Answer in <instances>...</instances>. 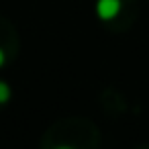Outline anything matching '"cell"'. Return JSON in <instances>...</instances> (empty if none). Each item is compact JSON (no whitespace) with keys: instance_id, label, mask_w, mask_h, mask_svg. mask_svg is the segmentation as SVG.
<instances>
[{"instance_id":"cell-1","label":"cell","mask_w":149,"mask_h":149,"mask_svg":"<svg viewBox=\"0 0 149 149\" xmlns=\"http://www.w3.org/2000/svg\"><path fill=\"white\" fill-rule=\"evenodd\" d=\"M120 0H98L96 2V15L102 21H112L120 13Z\"/></svg>"},{"instance_id":"cell-2","label":"cell","mask_w":149,"mask_h":149,"mask_svg":"<svg viewBox=\"0 0 149 149\" xmlns=\"http://www.w3.org/2000/svg\"><path fill=\"white\" fill-rule=\"evenodd\" d=\"M10 100V88L6 82H0V104H6Z\"/></svg>"},{"instance_id":"cell-3","label":"cell","mask_w":149,"mask_h":149,"mask_svg":"<svg viewBox=\"0 0 149 149\" xmlns=\"http://www.w3.org/2000/svg\"><path fill=\"white\" fill-rule=\"evenodd\" d=\"M4 61H6V55H4V51H2V47H0V68L4 65Z\"/></svg>"}]
</instances>
